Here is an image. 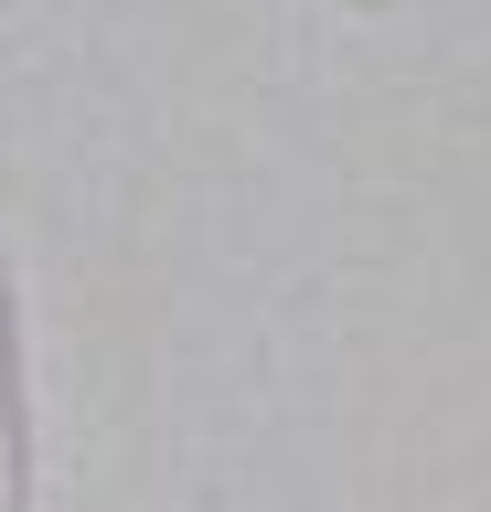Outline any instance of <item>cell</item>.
Returning <instances> with one entry per match:
<instances>
[{
  "label": "cell",
  "instance_id": "6da1fadb",
  "mask_svg": "<svg viewBox=\"0 0 491 512\" xmlns=\"http://www.w3.org/2000/svg\"><path fill=\"white\" fill-rule=\"evenodd\" d=\"M0 512H22V427H11V352H0Z\"/></svg>",
  "mask_w": 491,
  "mask_h": 512
}]
</instances>
